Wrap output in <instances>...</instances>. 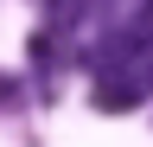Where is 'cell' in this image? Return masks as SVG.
I'll return each instance as SVG.
<instances>
[{
    "mask_svg": "<svg viewBox=\"0 0 153 147\" xmlns=\"http://www.w3.org/2000/svg\"><path fill=\"white\" fill-rule=\"evenodd\" d=\"M89 102L102 109V115H128V109L147 102V83H140V70H134V64H121V58H108V51H102L96 83H89Z\"/></svg>",
    "mask_w": 153,
    "mask_h": 147,
    "instance_id": "6da1fadb",
    "label": "cell"
},
{
    "mask_svg": "<svg viewBox=\"0 0 153 147\" xmlns=\"http://www.w3.org/2000/svg\"><path fill=\"white\" fill-rule=\"evenodd\" d=\"M140 83H147V96H153V58H147V64H140Z\"/></svg>",
    "mask_w": 153,
    "mask_h": 147,
    "instance_id": "7a4b0ae2",
    "label": "cell"
}]
</instances>
